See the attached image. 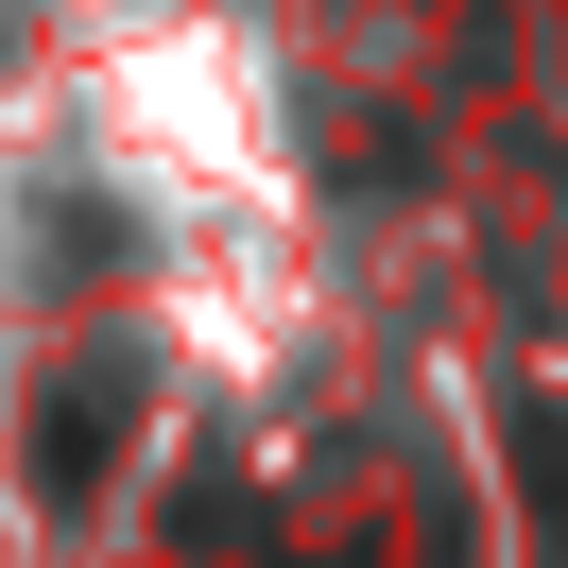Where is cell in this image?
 Returning a JSON list of instances; mask_svg holds the SVG:
<instances>
[{
    "label": "cell",
    "mask_w": 568,
    "mask_h": 568,
    "mask_svg": "<svg viewBox=\"0 0 568 568\" xmlns=\"http://www.w3.org/2000/svg\"><path fill=\"white\" fill-rule=\"evenodd\" d=\"M104 448H121V396H70L52 414V483H104Z\"/></svg>",
    "instance_id": "2"
},
{
    "label": "cell",
    "mask_w": 568,
    "mask_h": 568,
    "mask_svg": "<svg viewBox=\"0 0 568 568\" xmlns=\"http://www.w3.org/2000/svg\"><path fill=\"white\" fill-rule=\"evenodd\" d=\"M517 483H534V534H551V568H568V414L551 396H517Z\"/></svg>",
    "instance_id": "1"
}]
</instances>
